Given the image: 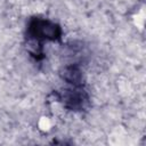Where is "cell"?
<instances>
[{
    "label": "cell",
    "mask_w": 146,
    "mask_h": 146,
    "mask_svg": "<svg viewBox=\"0 0 146 146\" xmlns=\"http://www.w3.org/2000/svg\"><path fill=\"white\" fill-rule=\"evenodd\" d=\"M31 30L35 38H47V39H56L59 35V29L57 25L48 22V21H39L36 19Z\"/></svg>",
    "instance_id": "obj_1"
},
{
    "label": "cell",
    "mask_w": 146,
    "mask_h": 146,
    "mask_svg": "<svg viewBox=\"0 0 146 146\" xmlns=\"http://www.w3.org/2000/svg\"><path fill=\"white\" fill-rule=\"evenodd\" d=\"M62 75H63L64 80H66L67 82L73 83V84H78L81 81V72L75 66H66L63 70Z\"/></svg>",
    "instance_id": "obj_2"
}]
</instances>
